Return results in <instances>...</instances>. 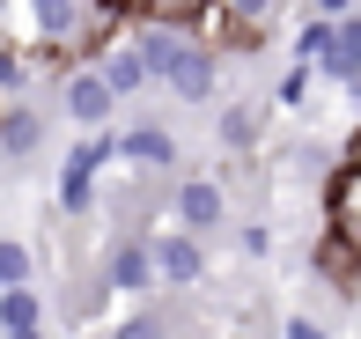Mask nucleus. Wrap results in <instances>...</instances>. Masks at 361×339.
I'll return each instance as SVG.
<instances>
[{
    "mask_svg": "<svg viewBox=\"0 0 361 339\" xmlns=\"http://www.w3.org/2000/svg\"><path fill=\"white\" fill-rule=\"evenodd\" d=\"M30 266L37 258H30L23 236H0V288H30Z\"/></svg>",
    "mask_w": 361,
    "mask_h": 339,
    "instance_id": "2eb2a0df",
    "label": "nucleus"
},
{
    "mask_svg": "<svg viewBox=\"0 0 361 339\" xmlns=\"http://www.w3.org/2000/svg\"><path fill=\"white\" fill-rule=\"evenodd\" d=\"M147 258H155V288H192L207 273L200 236H185V229H155L147 236Z\"/></svg>",
    "mask_w": 361,
    "mask_h": 339,
    "instance_id": "7ed1b4c3",
    "label": "nucleus"
},
{
    "mask_svg": "<svg viewBox=\"0 0 361 339\" xmlns=\"http://www.w3.org/2000/svg\"><path fill=\"white\" fill-rule=\"evenodd\" d=\"M317 74H332V82H361V15L332 23V44H324Z\"/></svg>",
    "mask_w": 361,
    "mask_h": 339,
    "instance_id": "6e6552de",
    "label": "nucleus"
},
{
    "mask_svg": "<svg viewBox=\"0 0 361 339\" xmlns=\"http://www.w3.org/2000/svg\"><path fill=\"white\" fill-rule=\"evenodd\" d=\"M324 339H339V332H324Z\"/></svg>",
    "mask_w": 361,
    "mask_h": 339,
    "instance_id": "b1692460",
    "label": "nucleus"
},
{
    "mask_svg": "<svg viewBox=\"0 0 361 339\" xmlns=\"http://www.w3.org/2000/svg\"><path fill=\"white\" fill-rule=\"evenodd\" d=\"M23 89H30V52L0 44V104H23Z\"/></svg>",
    "mask_w": 361,
    "mask_h": 339,
    "instance_id": "4468645a",
    "label": "nucleus"
},
{
    "mask_svg": "<svg viewBox=\"0 0 361 339\" xmlns=\"http://www.w3.org/2000/svg\"><path fill=\"white\" fill-rule=\"evenodd\" d=\"M324 44H332V23H302V37H295V52H302V67H317Z\"/></svg>",
    "mask_w": 361,
    "mask_h": 339,
    "instance_id": "dca6fc26",
    "label": "nucleus"
},
{
    "mask_svg": "<svg viewBox=\"0 0 361 339\" xmlns=\"http://www.w3.org/2000/svg\"><path fill=\"white\" fill-rule=\"evenodd\" d=\"M162 332H170V325H162L155 310H133V317L118 325V339H162Z\"/></svg>",
    "mask_w": 361,
    "mask_h": 339,
    "instance_id": "a211bd4d",
    "label": "nucleus"
},
{
    "mask_svg": "<svg viewBox=\"0 0 361 339\" xmlns=\"http://www.w3.org/2000/svg\"><path fill=\"white\" fill-rule=\"evenodd\" d=\"M44 133H52V118L37 104H0V163H30L44 148Z\"/></svg>",
    "mask_w": 361,
    "mask_h": 339,
    "instance_id": "39448f33",
    "label": "nucleus"
},
{
    "mask_svg": "<svg viewBox=\"0 0 361 339\" xmlns=\"http://www.w3.org/2000/svg\"><path fill=\"white\" fill-rule=\"evenodd\" d=\"M221 8H228V15H236V23H243V30H258V23H266V15H273V0H221Z\"/></svg>",
    "mask_w": 361,
    "mask_h": 339,
    "instance_id": "6ab92c4d",
    "label": "nucleus"
},
{
    "mask_svg": "<svg viewBox=\"0 0 361 339\" xmlns=\"http://www.w3.org/2000/svg\"><path fill=\"white\" fill-rule=\"evenodd\" d=\"M221 148H228V155L258 148V111H251V104H228V111H221Z\"/></svg>",
    "mask_w": 361,
    "mask_h": 339,
    "instance_id": "ddd939ff",
    "label": "nucleus"
},
{
    "mask_svg": "<svg viewBox=\"0 0 361 339\" xmlns=\"http://www.w3.org/2000/svg\"><path fill=\"white\" fill-rule=\"evenodd\" d=\"M59 111L74 118V133H111L118 96L96 82V67H67V74H59Z\"/></svg>",
    "mask_w": 361,
    "mask_h": 339,
    "instance_id": "f257e3e1",
    "label": "nucleus"
},
{
    "mask_svg": "<svg viewBox=\"0 0 361 339\" xmlns=\"http://www.w3.org/2000/svg\"><path fill=\"white\" fill-rule=\"evenodd\" d=\"M281 339H324V325H317V317H302V310H295L288 325H281Z\"/></svg>",
    "mask_w": 361,
    "mask_h": 339,
    "instance_id": "4be33fe9",
    "label": "nucleus"
},
{
    "mask_svg": "<svg viewBox=\"0 0 361 339\" xmlns=\"http://www.w3.org/2000/svg\"><path fill=\"white\" fill-rule=\"evenodd\" d=\"M214 82H221V59H214V52H200V44H192V59L170 74V89L185 96V104H207V96H214Z\"/></svg>",
    "mask_w": 361,
    "mask_h": 339,
    "instance_id": "9d476101",
    "label": "nucleus"
},
{
    "mask_svg": "<svg viewBox=\"0 0 361 339\" xmlns=\"http://www.w3.org/2000/svg\"><path fill=\"white\" fill-rule=\"evenodd\" d=\"M118 163H133V170H177V133H170V125H133V133H118Z\"/></svg>",
    "mask_w": 361,
    "mask_h": 339,
    "instance_id": "0eeeda50",
    "label": "nucleus"
},
{
    "mask_svg": "<svg viewBox=\"0 0 361 339\" xmlns=\"http://www.w3.org/2000/svg\"><path fill=\"white\" fill-rule=\"evenodd\" d=\"M236 251L243 258H266L273 251V229H266V221H243V229H236Z\"/></svg>",
    "mask_w": 361,
    "mask_h": 339,
    "instance_id": "f3484780",
    "label": "nucleus"
},
{
    "mask_svg": "<svg viewBox=\"0 0 361 339\" xmlns=\"http://www.w3.org/2000/svg\"><path fill=\"white\" fill-rule=\"evenodd\" d=\"M302 96H310V67H295V74H288V82H281V104L295 111V104H302Z\"/></svg>",
    "mask_w": 361,
    "mask_h": 339,
    "instance_id": "412c9836",
    "label": "nucleus"
},
{
    "mask_svg": "<svg viewBox=\"0 0 361 339\" xmlns=\"http://www.w3.org/2000/svg\"><path fill=\"white\" fill-rule=\"evenodd\" d=\"M324 207H332V244L361 266V155H347V170L332 177V199Z\"/></svg>",
    "mask_w": 361,
    "mask_h": 339,
    "instance_id": "20e7f679",
    "label": "nucleus"
},
{
    "mask_svg": "<svg viewBox=\"0 0 361 339\" xmlns=\"http://www.w3.org/2000/svg\"><path fill=\"white\" fill-rule=\"evenodd\" d=\"M354 0H310V23H347Z\"/></svg>",
    "mask_w": 361,
    "mask_h": 339,
    "instance_id": "aec40b11",
    "label": "nucleus"
},
{
    "mask_svg": "<svg viewBox=\"0 0 361 339\" xmlns=\"http://www.w3.org/2000/svg\"><path fill=\"white\" fill-rule=\"evenodd\" d=\"M59 207L67 214H96V170H81L74 155L59 163Z\"/></svg>",
    "mask_w": 361,
    "mask_h": 339,
    "instance_id": "f8f14e48",
    "label": "nucleus"
},
{
    "mask_svg": "<svg viewBox=\"0 0 361 339\" xmlns=\"http://www.w3.org/2000/svg\"><path fill=\"white\" fill-rule=\"evenodd\" d=\"M8 339H44V332H8Z\"/></svg>",
    "mask_w": 361,
    "mask_h": 339,
    "instance_id": "5701e85b",
    "label": "nucleus"
},
{
    "mask_svg": "<svg viewBox=\"0 0 361 339\" xmlns=\"http://www.w3.org/2000/svg\"><path fill=\"white\" fill-rule=\"evenodd\" d=\"M96 59H104V67H96V82H104L111 96H140V89H147V67L126 52V37H118V44H104Z\"/></svg>",
    "mask_w": 361,
    "mask_h": 339,
    "instance_id": "1a4fd4ad",
    "label": "nucleus"
},
{
    "mask_svg": "<svg viewBox=\"0 0 361 339\" xmlns=\"http://www.w3.org/2000/svg\"><path fill=\"white\" fill-rule=\"evenodd\" d=\"M0 332H44L37 288H0Z\"/></svg>",
    "mask_w": 361,
    "mask_h": 339,
    "instance_id": "9b49d317",
    "label": "nucleus"
},
{
    "mask_svg": "<svg viewBox=\"0 0 361 339\" xmlns=\"http://www.w3.org/2000/svg\"><path fill=\"white\" fill-rule=\"evenodd\" d=\"M354 155H361V140H354Z\"/></svg>",
    "mask_w": 361,
    "mask_h": 339,
    "instance_id": "393cba45",
    "label": "nucleus"
},
{
    "mask_svg": "<svg viewBox=\"0 0 361 339\" xmlns=\"http://www.w3.org/2000/svg\"><path fill=\"white\" fill-rule=\"evenodd\" d=\"M104 288H111V295H155V258H147V236H126V244L104 258Z\"/></svg>",
    "mask_w": 361,
    "mask_h": 339,
    "instance_id": "423d86ee",
    "label": "nucleus"
},
{
    "mask_svg": "<svg viewBox=\"0 0 361 339\" xmlns=\"http://www.w3.org/2000/svg\"><path fill=\"white\" fill-rule=\"evenodd\" d=\"M170 214H177V229H185V236L221 229V214H228L221 177H177V185H170Z\"/></svg>",
    "mask_w": 361,
    "mask_h": 339,
    "instance_id": "f03ea898",
    "label": "nucleus"
}]
</instances>
